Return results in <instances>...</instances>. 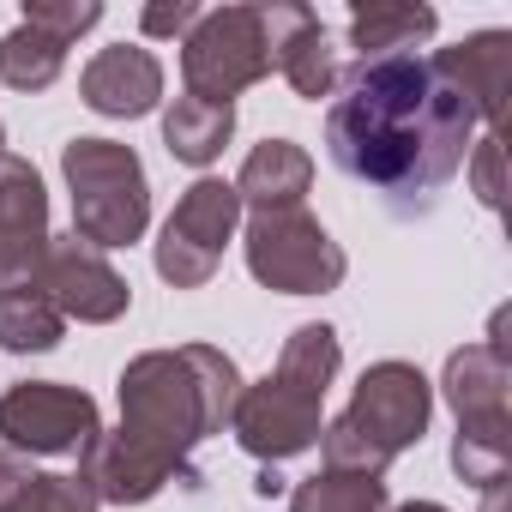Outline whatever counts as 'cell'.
<instances>
[{
    "label": "cell",
    "instance_id": "cell-1",
    "mask_svg": "<svg viewBox=\"0 0 512 512\" xmlns=\"http://www.w3.org/2000/svg\"><path fill=\"white\" fill-rule=\"evenodd\" d=\"M470 133L476 109L422 55L362 61L326 115L332 163L398 205L452 181L458 163L470 157Z\"/></svg>",
    "mask_w": 512,
    "mask_h": 512
},
{
    "label": "cell",
    "instance_id": "cell-2",
    "mask_svg": "<svg viewBox=\"0 0 512 512\" xmlns=\"http://www.w3.org/2000/svg\"><path fill=\"white\" fill-rule=\"evenodd\" d=\"M241 398V374L211 344L145 350L121 374V428L97 434L79 452V482L115 506L151 500L169 476L187 470V452L205 434H223Z\"/></svg>",
    "mask_w": 512,
    "mask_h": 512
},
{
    "label": "cell",
    "instance_id": "cell-3",
    "mask_svg": "<svg viewBox=\"0 0 512 512\" xmlns=\"http://www.w3.org/2000/svg\"><path fill=\"white\" fill-rule=\"evenodd\" d=\"M338 374V332L332 326H296L278 368L260 380V386H241L235 398V440L260 458V464H278V458H296L308 446H320V404H326V386Z\"/></svg>",
    "mask_w": 512,
    "mask_h": 512
},
{
    "label": "cell",
    "instance_id": "cell-4",
    "mask_svg": "<svg viewBox=\"0 0 512 512\" xmlns=\"http://www.w3.org/2000/svg\"><path fill=\"white\" fill-rule=\"evenodd\" d=\"M434 410V392L422 380V368L410 362H374L350 398V410L320 428V452L326 470H362V476H386V464L422 440Z\"/></svg>",
    "mask_w": 512,
    "mask_h": 512
},
{
    "label": "cell",
    "instance_id": "cell-5",
    "mask_svg": "<svg viewBox=\"0 0 512 512\" xmlns=\"http://www.w3.org/2000/svg\"><path fill=\"white\" fill-rule=\"evenodd\" d=\"M512 362L500 344V326L488 344H464L446 362V398L458 410V440H452V470L476 488H500L512 464Z\"/></svg>",
    "mask_w": 512,
    "mask_h": 512
},
{
    "label": "cell",
    "instance_id": "cell-6",
    "mask_svg": "<svg viewBox=\"0 0 512 512\" xmlns=\"http://www.w3.org/2000/svg\"><path fill=\"white\" fill-rule=\"evenodd\" d=\"M61 175L73 187V235L85 247L109 253V247H133L145 235L151 187H145V163L133 157V145L73 139L61 151Z\"/></svg>",
    "mask_w": 512,
    "mask_h": 512
},
{
    "label": "cell",
    "instance_id": "cell-7",
    "mask_svg": "<svg viewBox=\"0 0 512 512\" xmlns=\"http://www.w3.org/2000/svg\"><path fill=\"white\" fill-rule=\"evenodd\" d=\"M247 272L266 290H284V296H326V290L344 284L350 260L326 235L320 217H308L302 205H284V211H253V223H247Z\"/></svg>",
    "mask_w": 512,
    "mask_h": 512
},
{
    "label": "cell",
    "instance_id": "cell-8",
    "mask_svg": "<svg viewBox=\"0 0 512 512\" xmlns=\"http://www.w3.org/2000/svg\"><path fill=\"white\" fill-rule=\"evenodd\" d=\"M272 73V49H266V19L260 7H217L199 13V25L181 43V79L187 97L205 103H229L247 85H260Z\"/></svg>",
    "mask_w": 512,
    "mask_h": 512
},
{
    "label": "cell",
    "instance_id": "cell-9",
    "mask_svg": "<svg viewBox=\"0 0 512 512\" xmlns=\"http://www.w3.org/2000/svg\"><path fill=\"white\" fill-rule=\"evenodd\" d=\"M235 223H241V199H235V187L217 181V175H199V181L181 193V205L169 211V223H163L157 272H163L175 290H199V284H211V272L223 266V247H229Z\"/></svg>",
    "mask_w": 512,
    "mask_h": 512
},
{
    "label": "cell",
    "instance_id": "cell-10",
    "mask_svg": "<svg viewBox=\"0 0 512 512\" xmlns=\"http://www.w3.org/2000/svg\"><path fill=\"white\" fill-rule=\"evenodd\" d=\"M103 434L91 392L55 386V380H25L0 398V440L13 452H43V458H79Z\"/></svg>",
    "mask_w": 512,
    "mask_h": 512
},
{
    "label": "cell",
    "instance_id": "cell-11",
    "mask_svg": "<svg viewBox=\"0 0 512 512\" xmlns=\"http://www.w3.org/2000/svg\"><path fill=\"white\" fill-rule=\"evenodd\" d=\"M31 284L61 308V320H85V326H109V320H121L127 302H133L127 278L103 260L97 247H85L79 235H49V247H43Z\"/></svg>",
    "mask_w": 512,
    "mask_h": 512
},
{
    "label": "cell",
    "instance_id": "cell-12",
    "mask_svg": "<svg viewBox=\"0 0 512 512\" xmlns=\"http://www.w3.org/2000/svg\"><path fill=\"white\" fill-rule=\"evenodd\" d=\"M49 247V193L25 157H0V290L31 284Z\"/></svg>",
    "mask_w": 512,
    "mask_h": 512
},
{
    "label": "cell",
    "instance_id": "cell-13",
    "mask_svg": "<svg viewBox=\"0 0 512 512\" xmlns=\"http://www.w3.org/2000/svg\"><path fill=\"white\" fill-rule=\"evenodd\" d=\"M266 19V49H272V67L290 79L296 97L320 103L332 97L338 85V49H332V31L320 25L314 7H260Z\"/></svg>",
    "mask_w": 512,
    "mask_h": 512
},
{
    "label": "cell",
    "instance_id": "cell-14",
    "mask_svg": "<svg viewBox=\"0 0 512 512\" xmlns=\"http://www.w3.org/2000/svg\"><path fill=\"white\" fill-rule=\"evenodd\" d=\"M79 91H85V103H91L97 115L133 121V115H151V109H157V97H163V67H157L151 49L115 43V49H103V55L85 67Z\"/></svg>",
    "mask_w": 512,
    "mask_h": 512
},
{
    "label": "cell",
    "instance_id": "cell-15",
    "mask_svg": "<svg viewBox=\"0 0 512 512\" xmlns=\"http://www.w3.org/2000/svg\"><path fill=\"white\" fill-rule=\"evenodd\" d=\"M428 67L476 109V121H488V127L500 121L506 85H512V37L506 31H482V37H470L458 49H440Z\"/></svg>",
    "mask_w": 512,
    "mask_h": 512
},
{
    "label": "cell",
    "instance_id": "cell-16",
    "mask_svg": "<svg viewBox=\"0 0 512 512\" xmlns=\"http://www.w3.org/2000/svg\"><path fill=\"white\" fill-rule=\"evenodd\" d=\"M241 205L253 211H284V205H302V193L314 187V157L290 139H266V145H253L241 175L229 181Z\"/></svg>",
    "mask_w": 512,
    "mask_h": 512
},
{
    "label": "cell",
    "instance_id": "cell-17",
    "mask_svg": "<svg viewBox=\"0 0 512 512\" xmlns=\"http://www.w3.org/2000/svg\"><path fill=\"white\" fill-rule=\"evenodd\" d=\"M422 37H434V7H416V0H368L350 13V43L362 61H392Z\"/></svg>",
    "mask_w": 512,
    "mask_h": 512
},
{
    "label": "cell",
    "instance_id": "cell-18",
    "mask_svg": "<svg viewBox=\"0 0 512 512\" xmlns=\"http://www.w3.org/2000/svg\"><path fill=\"white\" fill-rule=\"evenodd\" d=\"M229 133H235V103L175 97L169 115H163V145H169V157H181V163H193V169H205L211 157H223Z\"/></svg>",
    "mask_w": 512,
    "mask_h": 512
},
{
    "label": "cell",
    "instance_id": "cell-19",
    "mask_svg": "<svg viewBox=\"0 0 512 512\" xmlns=\"http://www.w3.org/2000/svg\"><path fill=\"white\" fill-rule=\"evenodd\" d=\"M61 332H67V320H61V308L37 284L0 290V344H7V350H55Z\"/></svg>",
    "mask_w": 512,
    "mask_h": 512
},
{
    "label": "cell",
    "instance_id": "cell-20",
    "mask_svg": "<svg viewBox=\"0 0 512 512\" xmlns=\"http://www.w3.org/2000/svg\"><path fill=\"white\" fill-rule=\"evenodd\" d=\"M61 67H67V43H55L49 31H37L25 19H19V31L0 37V79L13 91H43L61 79Z\"/></svg>",
    "mask_w": 512,
    "mask_h": 512
},
{
    "label": "cell",
    "instance_id": "cell-21",
    "mask_svg": "<svg viewBox=\"0 0 512 512\" xmlns=\"http://www.w3.org/2000/svg\"><path fill=\"white\" fill-rule=\"evenodd\" d=\"M290 512H386V482L362 470H320L290 494Z\"/></svg>",
    "mask_w": 512,
    "mask_h": 512
},
{
    "label": "cell",
    "instance_id": "cell-22",
    "mask_svg": "<svg viewBox=\"0 0 512 512\" xmlns=\"http://www.w3.org/2000/svg\"><path fill=\"white\" fill-rule=\"evenodd\" d=\"M0 512H97V494H91L79 476L25 470L7 494H0Z\"/></svg>",
    "mask_w": 512,
    "mask_h": 512
},
{
    "label": "cell",
    "instance_id": "cell-23",
    "mask_svg": "<svg viewBox=\"0 0 512 512\" xmlns=\"http://www.w3.org/2000/svg\"><path fill=\"white\" fill-rule=\"evenodd\" d=\"M97 19H103V7H97V0H25V25L49 31L55 43H73V37H85Z\"/></svg>",
    "mask_w": 512,
    "mask_h": 512
},
{
    "label": "cell",
    "instance_id": "cell-24",
    "mask_svg": "<svg viewBox=\"0 0 512 512\" xmlns=\"http://www.w3.org/2000/svg\"><path fill=\"white\" fill-rule=\"evenodd\" d=\"M145 37H181V31H193L199 25V7L193 0H175V7H145Z\"/></svg>",
    "mask_w": 512,
    "mask_h": 512
},
{
    "label": "cell",
    "instance_id": "cell-25",
    "mask_svg": "<svg viewBox=\"0 0 512 512\" xmlns=\"http://www.w3.org/2000/svg\"><path fill=\"white\" fill-rule=\"evenodd\" d=\"M476 199L482 205H500L506 199V187H500V139L494 133L476 145Z\"/></svg>",
    "mask_w": 512,
    "mask_h": 512
},
{
    "label": "cell",
    "instance_id": "cell-26",
    "mask_svg": "<svg viewBox=\"0 0 512 512\" xmlns=\"http://www.w3.org/2000/svg\"><path fill=\"white\" fill-rule=\"evenodd\" d=\"M253 488H260V494H266V500H272V494H284V476H278V470H272V464H266V470H260V476H253Z\"/></svg>",
    "mask_w": 512,
    "mask_h": 512
},
{
    "label": "cell",
    "instance_id": "cell-27",
    "mask_svg": "<svg viewBox=\"0 0 512 512\" xmlns=\"http://www.w3.org/2000/svg\"><path fill=\"white\" fill-rule=\"evenodd\" d=\"M482 512H506V482H500V488H488V500H482Z\"/></svg>",
    "mask_w": 512,
    "mask_h": 512
},
{
    "label": "cell",
    "instance_id": "cell-28",
    "mask_svg": "<svg viewBox=\"0 0 512 512\" xmlns=\"http://www.w3.org/2000/svg\"><path fill=\"white\" fill-rule=\"evenodd\" d=\"M398 512H446V506H434V500H410V506H398Z\"/></svg>",
    "mask_w": 512,
    "mask_h": 512
},
{
    "label": "cell",
    "instance_id": "cell-29",
    "mask_svg": "<svg viewBox=\"0 0 512 512\" xmlns=\"http://www.w3.org/2000/svg\"><path fill=\"white\" fill-rule=\"evenodd\" d=\"M0 145H7V133H0ZM0 157H7V151H0Z\"/></svg>",
    "mask_w": 512,
    "mask_h": 512
}]
</instances>
